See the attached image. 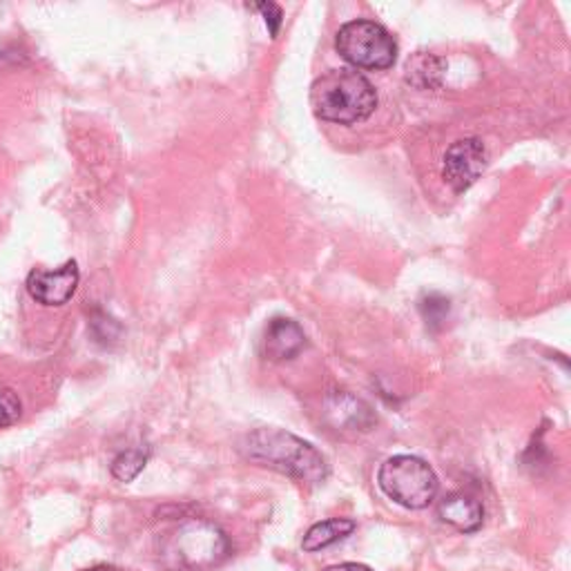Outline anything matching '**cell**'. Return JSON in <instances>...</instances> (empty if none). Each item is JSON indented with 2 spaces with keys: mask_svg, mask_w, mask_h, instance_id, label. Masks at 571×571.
<instances>
[{
  "mask_svg": "<svg viewBox=\"0 0 571 571\" xmlns=\"http://www.w3.org/2000/svg\"><path fill=\"white\" fill-rule=\"evenodd\" d=\"M239 451L246 460L279 471L300 483H322L328 475L326 457L306 440L281 431V429H257L239 442Z\"/></svg>",
  "mask_w": 571,
  "mask_h": 571,
  "instance_id": "6da1fadb",
  "label": "cell"
},
{
  "mask_svg": "<svg viewBox=\"0 0 571 571\" xmlns=\"http://www.w3.org/2000/svg\"><path fill=\"white\" fill-rule=\"evenodd\" d=\"M311 106L322 121L355 126L375 112L377 91L373 83L355 69H331L313 80Z\"/></svg>",
  "mask_w": 571,
  "mask_h": 571,
  "instance_id": "7a4b0ae2",
  "label": "cell"
},
{
  "mask_svg": "<svg viewBox=\"0 0 571 571\" xmlns=\"http://www.w3.org/2000/svg\"><path fill=\"white\" fill-rule=\"evenodd\" d=\"M383 492L405 509L429 507L440 489V481L431 464L418 455H394L377 473Z\"/></svg>",
  "mask_w": 571,
  "mask_h": 571,
  "instance_id": "3957f363",
  "label": "cell"
},
{
  "mask_svg": "<svg viewBox=\"0 0 571 571\" xmlns=\"http://www.w3.org/2000/svg\"><path fill=\"white\" fill-rule=\"evenodd\" d=\"M337 54L362 69H389L398 58L391 32L375 21H351L335 36Z\"/></svg>",
  "mask_w": 571,
  "mask_h": 571,
  "instance_id": "277c9868",
  "label": "cell"
},
{
  "mask_svg": "<svg viewBox=\"0 0 571 571\" xmlns=\"http://www.w3.org/2000/svg\"><path fill=\"white\" fill-rule=\"evenodd\" d=\"M170 551L181 567L202 571L224 562L230 553V542L217 525L193 518L176 529L170 542Z\"/></svg>",
  "mask_w": 571,
  "mask_h": 571,
  "instance_id": "5b68a950",
  "label": "cell"
},
{
  "mask_svg": "<svg viewBox=\"0 0 571 571\" xmlns=\"http://www.w3.org/2000/svg\"><path fill=\"white\" fill-rule=\"evenodd\" d=\"M487 148L481 139H460L455 141L442 163V176L453 187V193H464L487 168Z\"/></svg>",
  "mask_w": 571,
  "mask_h": 571,
  "instance_id": "8992f818",
  "label": "cell"
},
{
  "mask_svg": "<svg viewBox=\"0 0 571 571\" xmlns=\"http://www.w3.org/2000/svg\"><path fill=\"white\" fill-rule=\"evenodd\" d=\"M78 279L80 272L76 261H67L56 270H32L28 277V291L43 306H63L74 298Z\"/></svg>",
  "mask_w": 571,
  "mask_h": 571,
  "instance_id": "52a82bcc",
  "label": "cell"
},
{
  "mask_svg": "<svg viewBox=\"0 0 571 571\" xmlns=\"http://www.w3.org/2000/svg\"><path fill=\"white\" fill-rule=\"evenodd\" d=\"M306 348L304 328L289 317L270 320L263 335V355L270 362H286L298 357Z\"/></svg>",
  "mask_w": 571,
  "mask_h": 571,
  "instance_id": "ba28073f",
  "label": "cell"
},
{
  "mask_svg": "<svg viewBox=\"0 0 571 571\" xmlns=\"http://www.w3.org/2000/svg\"><path fill=\"white\" fill-rule=\"evenodd\" d=\"M326 416L337 431H368L375 422L368 405L344 391L326 398Z\"/></svg>",
  "mask_w": 571,
  "mask_h": 571,
  "instance_id": "9c48e42d",
  "label": "cell"
},
{
  "mask_svg": "<svg viewBox=\"0 0 571 571\" xmlns=\"http://www.w3.org/2000/svg\"><path fill=\"white\" fill-rule=\"evenodd\" d=\"M438 514H440L442 522H446L449 527H453L462 534L478 531L485 520L483 505L466 494H449L440 503Z\"/></svg>",
  "mask_w": 571,
  "mask_h": 571,
  "instance_id": "30bf717a",
  "label": "cell"
},
{
  "mask_svg": "<svg viewBox=\"0 0 571 571\" xmlns=\"http://www.w3.org/2000/svg\"><path fill=\"white\" fill-rule=\"evenodd\" d=\"M355 529H357V525L348 518H331V520L313 525L306 531L302 547H304V551H320L324 547H331V545L348 538Z\"/></svg>",
  "mask_w": 571,
  "mask_h": 571,
  "instance_id": "8fae6325",
  "label": "cell"
},
{
  "mask_svg": "<svg viewBox=\"0 0 571 571\" xmlns=\"http://www.w3.org/2000/svg\"><path fill=\"white\" fill-rule=\"evenodd\" d=\"M150 460V449L146 446H132L121 451L112 462V475L119 483H132L137 475L146 468Z\"/></svg>",
  "mask_w": 571,
  "mask_h": 571,
  "instance_id": "7c38bea8",
  "label": "cell"
},
{
  "mask_svg": "<svg viewBox=\"0 0 571 571\" xmlns=\"http://www.w3.org/2000/svg\"><path fill=\"white\" fill-rule=\"evenodd\" d=\"M442 76V61L429 54H418L407 65V80L416 87H438Z\"/></svg>",
  "mask_w": 571,
  "mask_h": 571,
  "instance_id": "4fadbf2b",
  "label": "cell"
},
{
  "mask_svg": "<svg viewBox=\"0 0 571 571\" xmlns=\"http://www.w3.org/2000/svg\"><path fill=\"white\" fill-rule=\"evenodd\" d=\"M420 313L424 317V322L429 324V328H440L444 326V322L449 320V313H451V302L442 295H427L422 302H420Z\"/></svg>",
  "mask_w": 571,
  "mask_h": 571,
  "instance_id": "5bb4252c",
  "label": "cell"
},
{
  "mask_svg": "<svg viewBox=\"0 0 571 571\" xmlns=\"http://www.w3.org/2000/svg\"><path fill=\"white\" fill-rule=\"evenodd\" d=\"M23 405L14 389L0 387V429H8L21 420Z\"/></svg>",
  "mask_w": 571,
  "mask_h": 571,
  "instance_id": "9a60e30c",
  "label": "cell"
},
{
  "mask_svg": "<svg viewBox=\"0 0 571 571\" xmlns=\"http://www.w3.org/2000/svg\"><path fill=\"white\" fill-rule=\"evenodd\" d=\"M257 10H259V12H263V17H266V25H268L270 34H272V36H277L279 25H281V10H279L277 6H272V3H261V6H257Z\"/></svg>",
  "mask_w": 571,
  "mask_h": 571,
  "instance_id": "2e32d148",
  "label": "cell"
},
{
  "mask_svg": "<svg viewBox=\"0 0 571 571\" xmlns=\"http://www.w3.org/2000/svg\"><path fill=\"white\" fill-rule=\"evenodd\" d=\"M324 571H373V569L362 562H342V564H331Z\"/></svg>",
  "mask_w": 571,
  "mask_h": 571,
  "instance_id": "e0dca14e",
  "label": "cell"
},
{
  "mask_svg": "<svg viewBox=\"0 0 571 571\" xmlns=\"http://www.w3.org/2000/svg\"><path fill=\"white\" fill-rule=\"evenodd\" d=\"M83 571H115V569L106 567V564H99V567H89V569H83Z\"/></svg>",
  "mask_w": 571,
  "mask_h": 571,
  "instance_id": "ac0fdd59",
  "label": "cell"
}]
</instances>
